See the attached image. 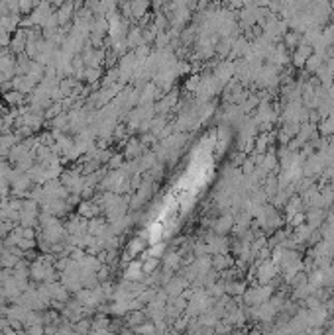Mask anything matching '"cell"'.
<instances>
[{
	"label": "cell",
	"mask_w": 334,
	"mask_h": 335,
	"mask_svg": "<svg viewBox=\"0 0 334 335\" xmlns=\"http://www.w3.org/2000/svg\"><path fill=\"white\" fill-rule=\"evenodd\" d=\"M53 14L51 12V6H49V2L47 0H42L34 10H31V22H34V26H46L47 18Z\"/></svg>",
	"instance_id": "obj_1"
},
{
	"label": "cell",
	"mask_w": 334,
	"mask_h": 335,
	"mask_svg": "<svg viewBox=\"0 0 334 335\" xmlns=\"http://www.w3.org/2000/svg\"><path fill=\"white\" fill-rule=\"evenodd\" d=\"M73 18V4L67 0L65 4H61L57 8V20H59V26L61 24H69V20Z\"/></svg>",
	"instance_id": "obj_2"
},
{
	"label": "cell",
	"mask_w": 334,
	"mask_h": 335,
	"mask_svg": "<svg viewBox=\"0 0 334 335\" xmlns=\"http://www.w3.org/2000/svg\"><path fill=\"white\" fill-rule=\"evenodd\" d=\"M26 38H28V35H24L22 31H20V33H16V38H12V42H10L12 49H14V51H22V49H26V42H28Z\"/></svg>",
	"instance_id": "obj_3"
},
{
	"label": "cell",
	"mask_w": 334,
	"mask_h": 335,
	"mask_svg": "<svg viewBox=\"0 0 334 335\" xmlns=\"http://www.w3.org/2000/svg\"><path fill=\"white\" fill-rule=\"evenodd\" d=\"M34 10V0H20V12L22 14H28Z\"/></svg>",
	"instance_id": "obj_4"
},
{
	"label": "cell",
	"mask_w": 334,
	"mask_h": 335,
	"mask_svg": "<svg viewBox=\"0 0 334 335\" xmlns=\"http://www.w3.org/2000/svg\"><path fill=\"white\" fill-rule=\"evenodd\" d=\"M12 42V38H10V31H6V29H0V45L2 47H6V45H10Z\"/></svg>",
	"instance_id": "obj_5"
}]
</instances>
